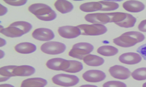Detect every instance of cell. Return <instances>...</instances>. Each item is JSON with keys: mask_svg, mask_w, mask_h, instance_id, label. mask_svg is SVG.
Masks as SVG:
<instances>
[{"mask_svg": "<svg viewBox=\"0 0 146 87\" xmlns=\"http://www.w3.org/2000/svg\"><path fill=\"white\" fill-rule=\"evenodd\" d=\"M80 10L85 13H92L97 11H102V5L101 2H90L83 3L80 5Z\"/></svg>", "mask_w": 146, "mask_h": 87, "instance_id": "obj_20", "label": "cell"}, {"mask_svg": "<svg viewBox=\"0 0 146 87\" xmlns=\"http://www.w3.org/2000/svg\"><path fill=\"white\" fill-rule=\"evenodd\" d=\"M87 22L93 24H101L104 25L108 23H110V18L108 13H89L85 16Z\"/></svg>", "mask_w": 146, "mask_h": 87, "instance_id": "obj_12", "label": "cell"}, {"mask_svg": "<svg viewBox=\"0 0 146 87\" xmlns=\"http://www.w3.org/2000/svg\"><path fill=\"white\" fill-rule=\"evenodd\" d=\"M103 87H127L124 83L117 81H110L104 83Z\"/></svg>", "mask_w": 146, "mask_h": 87, "instance_id": "obj_28", "label": "cell"}, {"mask_svg": "<svg viewBox=\"0 0 146 87\" xmlns=\"http://www.w3.org/2000/svg\"><path fill=\"white\" fill-rule=\"evenodd\" d=\"M137 22V19L133 16L132 15L127 13V17L123 22L116 23V25L121 27L130 28L134 26Z\"/></svg>", "mask_w": 146, "mask_h": 87, "instance_id": "obj_24", "label": "cell"}, {"mask_svg": "<svg viewBox=\"0 0 146 87\" xmlns=\"http://www.w3.org/2000/svg\"><path fill=\"white\" fill-rule=\"evenodd\" d=\"M82 78L88 82H100L106 78V74L100 70H89L82 74Z\"/></svg>", "mask_w": 146, "mask_h": 87, "instance_id": "obj_10", "label": "cell"}, {"mask_svg": "<svg viewBox=\"0 0 146 87\" xmlns=\"http://www.w3.org/2000/svg\"><path fill=\"white\" fill-rule=\"evenodd\" d=\"M33 38L41 41H48L55 38L54 32L48 28L41 27L36 29L32 32Z\"/></svg>", "mask_w": 146, "mask_h": 87, "instance_id": "obj_11", "label": "cell"}, {"mask_svg": "<svg viewBox=\"0 0 146 87\" xmlns=\"http://www.w3.org/2000/svg\"><path fill=\"white\" fill-rule=\"evenodd\" d=\"M28 10L39 19L43 21H52L57 17L56 12L50 6L44 3L31 5Z\"/></svg>", "mask_w": 146, "mask_h": 87, "instance_id": "obj_3", "label": "cell"}, {"mask_svg": "<svg viewBox=\"0 0 146 87\" xmlns=\"http://www.w3.org/2000/svg\"><path fill=\"white\" fill-rule=\"evenodd\" d=\"M5 3L7 4L11 5V6H15V7H21L25 5L27 2L26 0H5Z\"/></svg>", "mask_w": 146, "mask_h": 87, "instance_id": "obj_29", "label": "cell"}, {"mask_svg": "<svg viewBox=\"0 0 146 87\" xmlns=\"http://www.w3.org/2000/svg\"><path fill=\"white\" fill-rule=\"evenodd\" d=\"M41 51L50 55L60 54L65 52L66 46L64 43L58 41H48L41 46Z\"/></svg>", "mask_w": 146, "mask_h": 87, "instance_id": "obj_6", "label": "cell"}, {"mask_svg": "<svg viewBox=\"0 0 146 87\" xmlns=\"http://www.w3.org/2000/svg\"><path fill=\"white\" fill-rule=\"evenodd\" d=\"M15 50L19 53L27 54L35 52L36 50V46L34 43L24 42L16 45L15 46Z\"/></svg>", "mask_w": 146, "mask_h": 87, "instance_id": "obj_18", "label": "cell"}, {"mask_svg": "<svg viewBox=\"0 0 146 87\" xmlns=\"http://www.w3.org/2000/svg\"><path fill=\"white\" fill-rule=\"evenodd\" d=\"M83 61L87 65L92 67H99L104 63V60L102 58L90 54L86 56Z\"/></svg>", "mask_w": 146, "mask_h": 87, "instance_id": "obj_21", "label": "cell"}, {"mask_svg": "<svg viewBox=\"0 0 146 87\" xmlns=\"http://www.w3.org/2000/svg\"><path fill=\"white\" fill-rule=\"evenodd\" d=\"M110 18V23H115V24L123 22L127 17V13H108Z\"/></svg>", "mask_w": 146, "mask_h": 87, "instance_id": "obj_25", "label": "cell"}, {"mask_svg": "<svg viewBox=\"0 0 146 87\" xmlns=\"http://www.w3.org/2000/svg\"><path fill=\"white\" fill-rule=\"evenodd\" d=\"M131 75L134 80L137 81H143L146 80V68L142 67L135 70Z\"/></svg>", "mask_w": 146, "mask_h": 87, "instance_id": "obj_26", "label": "cell"}, {"mask_svg": "<svg viewBox=\"0 0 146 87\" xmlns=\"http://www.w3.org/2000/svg\"><path fill=\"white\" fill-rule=\"evenodd\" d=\"M52 81L54 84L62 87H70L76 86L79 82V78L73 75L59 74L54 76Z\"/></svg>", "mask_w": 146, "mask_h": 87, "instance_id": "obj_5", "label": "cell"}, {"mask_svg": "<svg viewBox=\"0 0 146 87\" xmlns=\"http://www.w3.org/2000/svg\"><path fill=\"white\" fill-rule=\"evenodd\" d=\"M71 65V60L56 58L49 60L46 63V66L49 69L56 71H64L68 72Z\"/></svg>", "mask_w": 146, "mask_h": 87, "instance_id": "obj_8", "label": "cell"}, {"mask_svg": "<svg viewBox=\"0 0 146 87\" xmlns=\"http://www.w3.org/2000/svg\"><path fill=\"white\" fill-rule=\"evenodd\" d=\"M137 52L141 54L145 60H146V44L139 47L137 49Z\"/></svg>", "mask_w": 146, "mask_h": 87, "instance_id": "obj_30", "label": "cell"}, {"mask_svg": "<svg viewBox=\"0 0 146 87\" xmlns=\"http://www.w3.org/2000/svg\"><path fill=\"white\" fill-rule=\"evenodd\" d=\"M119 60L126 65H135L141 61L142 57L137 53H125L120 56Z\"/></svg>", "mask_w": 146, "mask_h": 87, "instance_id": "obj_14", "label": "cell"}, {"mask_svg": "<svg viewBox=\"0 0 146 87\" xmlns=\"http://www.w3.org/2000/svg\"><path fill=\"white\" fill-rule=\"evenodd\" d=\"M93 50L94 46L91 43L85 42L78 43L72 46L69 52V56L79 60H83Z\"/></svg>", "mask_w": 146, "mask_h": 87, "instance_id": "obj_4", "label": "cell"}, {"mask_svg": "<svg viewBox=\"0 0 146 87\" xmlns=\"http://www.w3.org/2000/svg\"><path fill=\"white\" fill-rule=\"evenodd\" d=\"M124 9L131 13H139L145 8V5L138 1H127L123 5Z\"/></svg>", "mask_w": 146, "mask_h": 87, "instance_id": "obj_16", "label": "cell"}, {"mask_svg": "<svg viewBox=\"0 0 146 87\" xmlns=\"http://www.w3.org/2000/svg\"><path fill=\"white\" fill-rule=\"evenodd\" d=\"M0 8H1V12H0V16H3L8 13V8L5 7L2 5H0Z\"/></svg>", "mask_w": 146, "mask_h": 87, "instance_id": "obj_32", "label": "cell"}, {"mask_svg": "<svg viewBox=\"0 0 146 87\" xmlns=\"http://www.w3.org/2000/svg\"><path fill=\"white\" fill-rule=\"evenodd\" d=\"M15 65H9L4 66L1 68L0 69V81L3 82L7 81L9 78L12 77V72Z\"/></svg>", "mask_w": 146, "mask_h": 87, "instance_id": "obj_23", "label": "cell"}, {"mask_svg": "<svg viewBox=\"0 0 146 87\" xmlns=\"http://www.w3.org/2000/svg\"><path fill=\"white\" fill-rule=\"evenodd\" d=\"M109 72L113 78L119 80H126L131 75V73L128 68L120 65L112 66L109 68Z\"/></svg>", "mask_w": 146, "mask_h": 87, "instance_id": "obj_13", "label": "cell"}, {"mask_svg": "<svg viewBox=\"0 0 146 87\" xmlns=\"http://www.w3.org/2000/svg\"><path fill=\"white\" fill-rule=\"evenodd\" d=\"M78 27L82 31V35H100L108 31L107 27L101 24H81Z\"/></svg>", "mask_w": 146, "mask_h": 87, "instance_id": "obj_7", "label": "cell"}, {"mask_svg": "<svg viewBox=\"0 0 146 87\" xmlns=\"http://www.w3.org/2000/svg\"><path fill=\"white\" fill-rule=\"evenodd\" d=\"M0 52H1V59H2L4 56H5V53L4 52V51H3L2 50H1L0 51Z\"/></svg>", "mask_w": 146, "mask_h": 87, "instance_id": "obj_36", "label": "cell"}, {"mask_svg": "<svg viewBox=\"0 0 146 87\" xmlns=\"http://www.w3.org/2000/svg\"><path fill=\"white\" fill-rule=\"evenodd\" d=\"M102 5V10L103 11H112L118 9L119 7V5L114 2L110 1H100Z\"/></svg>", "mask_w": 146, "mask_h": 87, "instance_id": "obj_27", "label": "cell"}, {"mask_svg": "<svg viewBox=\"0 0 146 87\" xmlns=\"http://www.w3.org/2000/svg\"><path fill=\"white\" fill-rule=\"evenodd\" d=\"M142 87H146V82L143 84V85H142Z\"/></svg>", "mask_w": 146, "mask_h": 87, "instance_id": "obj_37", "label": "cell"}, {"mask_svg": "<svg viewBox=\"0 0 146 87\" xmlns=\"http://www.w3.org/2000/svg\"><path fill=\"white\" fill-rule=\"evenodd\" d=\"M58 33L60 37L66 39H73L82 35V31L77 26H63L58 29Z\"/></svg>", "mask_w": 146, "mask_h": 87, "instance_id": "obj_9", "label": "cell"}, {"mask_svg": "<svg viewBox=\"0 0 146 87\" xmlns=\"http://www.w3.org/2000/svg\"><path fill=\"white\" fill-rule=\"evenodd\" d=\"M97 52L105 57H111L116 55L118 53L117 48L110 45H104L98 48Z\"/></svg>", "mask_w": 146, "mask_h": 87, "instance_id": "obj_22", "label": "cell"}, {"mask_svg": "<svg viewBox=\"0 0 146 87\" xmlns=\"http://www.w3.org/2000/svg\"><path fill=\"white\" fill-rule=\"evenodd\" d=\"M79 87H98L96 86L95 85H91V84H84V85H82Z\"/></svg>", "mask_w": 146, "mask_h": 87, "instance_id": "obj_35", "label": "cell"}, {"mask_svg": "<svg viewBox=\"0 0 146 87\" xmlns=\"http://www.w3.org/2000/svg\"><path fill=\"white\" fill-rule=\"evenodd\" d=\"M54 6L57 11L63 14L69 13L72 11L74 8L72 3L65 0L56 1L54 3Z\"/></svg>", "mask_w": 146, "mask_h": 87, "instance_id": "obj_19", "label": "cell"}, {"mask_svg": "<svg viewBox=\"0 0 146 87\" xmlns=\"http://www.w3.org/2000/svg\"><path fill=\"white\" fill-rule=\"evenodd\" d=\"M0 41H1V44H0V47H3L4 46H5L6 44H7V41L5 39L2 38H1L0 39Z\"/></svg>", "mask_w": 146, "mask_h": 87, "instance_id": "obj_33", "label": "cell"}, {"mask_svg": "<svg viewBox=\"0 0 146 87\" xmlns=\"http://www.w3.org/2000/svg\"><path fill=\"white\" fill-rule=\"evenodd\" d=\"M0 87H15L13 85L10 84H1Z\"/></svg>", "mask_w": 146, "mask_h": 87, "instance_id": "obj_34", "label": "cell"}, {"mask_svg": "<svg viewBox=\"0 0 146 87\" xmlns=\"http://www.w3.org/2000/svg\"><path fill=\"white\" fill-rule=\"evenodd\" d=\"M47 81L41 78H27L24 80L21 87H44L47 84Z\"/></svg>", "mask_w": 146, "mask_h": 87, "instance_id": "obj_17", "label": "cell"}, {"mask_svg": "<svg viewBox=\"0 0 146 87\" xmlns=\"http://www.w3.org/2000/svg\"><path fill=\"white\" fill-rule=\"evenodd\" d=\"M35 73V69L29 65L15 66L12 77L14 76H30Z\"/></svg>", "mask_w": 146, "mask_h": 87, "instance_id": "obj_15", "label": "cell"}, {"mask_svg": "<svg viewBox=\"0 0 146 87\" xmlns=\"http://www.w3.org/2000/svg\"><path fill=\"white\" fill-rule=\"evenodd\" d=\"M138 29L141 32H146V19L143 20L138 25Z\"/></svg>", "mask_w": 146, "mask_h": 87, "instance_id": "obj_31", "label": "cell"}, {"mask_svg": "<svg viewBox=\"0 0 146 87\" xmlns=\"http://www.w3.org/2000/svg\"><path fill=\"white\" fill-rule=\"evenodd\" d=\"M32 29V24L25 21H17L11 23L7 27L1 29V33L10 38H18L29 32Z\"/></svg>", "mask_w": 146, "mask_h": 87, "instance_id": "obj_1", "label": "cell"}, {"mask_svg": "<svg viewBox=\"0 0 146 87\" xmlns=\"http://www.w3.org/2000/svg\"><path fill=\"white\" fill-rule=\"evenodd\" d=\"M145 39L143 34L137 31H129L125 32L119 37L113 40L116 45L122 48H130L141 43Z\"/></svg>", "mask_w": 146, "mask_h": 87, "instance_id": "obj_2", "label": "cell"}]
</instances>
